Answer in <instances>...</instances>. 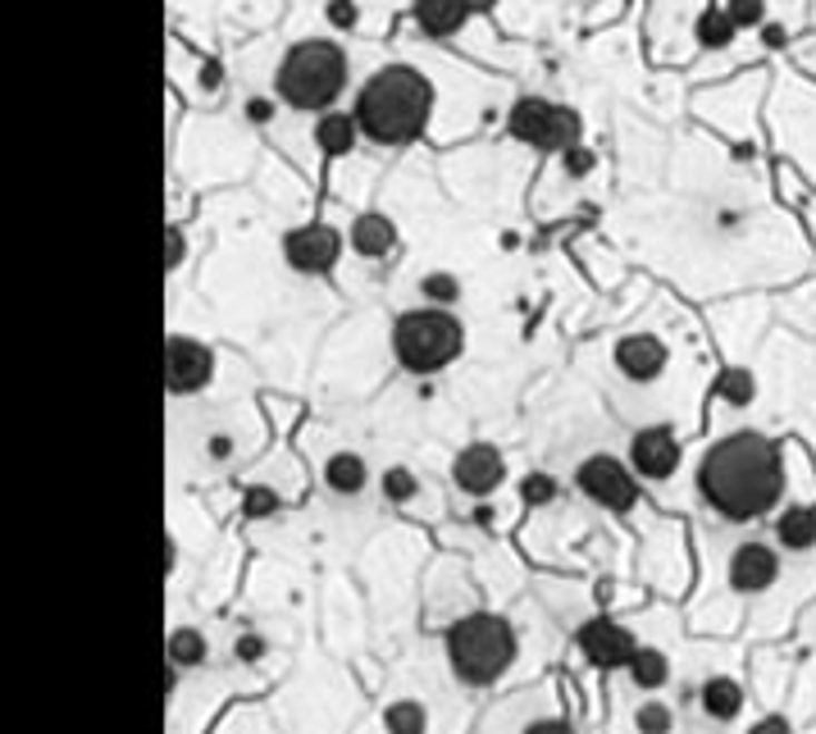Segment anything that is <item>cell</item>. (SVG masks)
Segmentation results:
<instances>
[{"mask_svg":"<svg viewBox=\"0 0 816 734\" xmlns=\"http://www.w3.org/2000/svg\"><path fill=\"white\" fill-rule=\"evenodd\" d=\"M698 493L730 525H748V520L766 516L785 493L780 443L757 433V429L726 433L721 443H711L707 457L698 461Z\"/></svg>","mask_w":816,"mask_h":734,"instance_id":"obj_1","label":"cell"},{"mask_svg":"<svg viewBox=\"0 0 816 734\" xmlns=\"http://www.w3.org/2000/svg\"><path fill=\"white\" fill-rule=\"evenodd\" d=\"M352 115L370 141L411 146L434 115V87L415 65H383L361 82Z\"/></svg>","mask_w":816,"mask_h":734,"instance_id":"obj_2","label":"cell"},{"mask_svg":"<svg viewBox=\"0 0 816 734\" xmlns=\"http://www.w3.org/2000/svg\"><path fill=\"white\" fill-rule=\"evenodd\" d=\"M343 87H347V56L338 41H324V37H306L297 46H287V56L278 60V74H274L278 101H287L293 110L328 115Z\"/></svg>","mask_w":816,"mask_h":734,"instance_id":"obj_3","label":"cell"},{"mask_svg":"<svg viewBox=\"0 0 816 734\" xmlns=\"http://www.w3.org/2000/svg\"><path fill=\"white\" fill-rule=\"evenodd\" d=\"M448 662H452L456 679L470 684V689L498 684L507 675V666L515 662V629L493 611L461 616L448 629Z\"/></svg>","mask_w":816,"mask_h":734,"instance_id":"obj_4","label":"cell"},{"mask_svg":"<svg viewBox=\"0 0 816 734\" xmlns=\"http://www.w3.org/2000/svg\"><path fill=\"white\" fill-rule=\"evenodd\" d=\"M465 348V324L443 306L402 311L393 320V356L411 374H439Z\"/></svg>","mask_w":816,"mask_h":734,"instance_id":"obj_5","label":"cell"},{"mask_svg":"<svg viewBox=\"0 0 816 734\" xmlns=\"http://www.w3.org/2000/svg\"><path fill=\"white\" fill-rule=\"evenodd\" d=\"M507 133L515 141H530L534 151H570L580 146V133H584V119L574 115L570 106H557V101H543V96H520L507 115Z\"/></svg>","mask_w":816,"mask_h":734,"instance_id":"obj_6","label":"cell"},{"mask_svg":"<svg viewBox=\"0 0 816 734\" xmlns=\"http://www.w3.org/2000/svg\"><path fill=\"white\" fill-rule=\"evenodd\" d=\"M574 488H580L584 498H593L598 507L616 511V516L635 511V502H639V479H635V470L626 461L607 457V452H593V457H584L580 466H574Z\"/></svg>","mask_w":816,"mask_h":734,"instance_id":"obj_7","label":"cell"},{"mask_svg":"<svg viewBox=\"0 0 816 734\" xmlns=\"http://www.w3.org/2000/svg\"><path fill=\"white\" fill-rule=\"evenodd\" d=\"M215 379V356L206 342L197 337H183V333H169L165 342V383L174 398H191Z\"/></svg>","mask_w":816,"mask_h":734,"instance_id":"obj_8","label":"cell"},{"mask_svg":"<svg viewBox=\"0 0 816 734\" xmlns=\"http://www.w3.org/2000/svg\"><path fill=\"white\" fill-rule=\"evenodd\" d=\"M343 256V233L333 224H302L283 237V261L297 274H328Z\"/></svg>","mask_w":816,"mask_h":734,"instance_id":"obj_9","label":"cell"},{"mask_svg":"<svg viewBox=\"0 0 816 734\" xmlns=\"http://www.w3.org/2000/svg\"><path fill=\"white\" fill-rule=\"evenodd\" d=\"M574 644H580V653L589 657V666L598 671H616V666H630V657L639 653L635 634L626 625H616L611 616H593L580 625V634H574Z\"/></svg>","mask_w":816,"mask_h":734,"instance_id":"obj_10","label":"cell"},{"mask_svg":"<svg viewBox=\"0 0 816 734\" xmlns=\"http://www.w3.org/2000/svg\"><path fill=\"white\" fill-rule=\"evenodd\" d=\"M680 457H685L680 438H676V429H666V424H648V429H639L630 438V470L639 479H670L680 470Z\"/></svg>","mask_w":816,"mask_h":734,"instance_id":"obj_11","label":"cell"},{"mask_svg":"<svg viewBox=\"0 0 816 734\" xmlns=\"http://www.w3.org/2000/svg\"><path fill=\"white\" fill-rule=\"evenodd\" d=\"M780 579V552L761 538H748V544L735 548L730 557V589L735 594H766Z\"/></svg>","mask_w":816,"mask_h":734,"instance_id":"obj_12","label":"cell"},{"mask_svg":"<svg viewBox=\"0 0 816 734\" xmlns=\"http://www.w3.org/2000/svg\"><path fill=\"white\" fill-rule=\"evenodd\" d=\"M452 479L465 498H489L498 493V483L507 479V466H502V452L493 443H470L456 461H452Z\"/></svg>","mask_w":816,"mask_h":734,"instance_id":"obj_13","label":"cell"},{"mask_svg":"<svg viewBox=\"0 0 816 734\" xmlns=\"http://www.w3.org/2000/svg\"><path fill=\"white\" fill-rule=\"evenodd\" d=\"M666 361H670V352H666V342L657 333H626V337L616 342V370L626 374L630 383L661 379Z\"/></svg>","mask_w":816,"mask_h":734,"instance_id":"obj_14","label":"cell"},{"mask_svg":"<svg viewBox=\"0 0 816 734\" xmlns=\"http://www.w3.org/2000/svg\"><path fill=\"white\" fill-rule=\"evenodd\" d=\"M411 14H415V28L424 37H434V41L456 37L465 28V19H470V10L461 6V0H415Z\"/></svg>","mask_w":816,"mask_h":734,"instance_id":"obj_15","label":"cell"},{"mask_svg":"<svg viewBox=\"0 0 816 734\" xmlns=\"http://www.w3.org/2000/svg\"><path fill=\"white\" fill-rule=\"evenodd\" d=\"M776 544L785 552H812L816 548V507H785L776 516Z\"/></svg>","mask_w":816,"mask_h":734,"instance_id":"obj_16","label":"cell"},{"mask_svg":"<svg viewBox=\"0 0 816 734\" xmlns=\"http://www.w3.org/2000/svg\"><path fill=\"white\" fill-rule=\"evenodd\" d=\"M365 483H370V466H365V457H356V452H333V457L324 461V488H328V493H338V498H356Z\"/></svg>","mask_w":816,"mask_h":734,"instance_id":"obj_17","label":"cell"},{"mask_svg":"<svg viewBox=\"0 0 816 734\" xmlns=\"http://www.w3.org/2000/svg\"><path fill=\"white\" fill-rule=\"evenodd\" d=\"M352 247L361 256H389L397 247V224L389 215H361V219H352Z\"/></svg>","mask_w":816,"mask_h":734,"instance_id":"obj_18","label":"cell"},{"mask_svg":"<svg viewBox=\"0 0 816 734\" xmlns=\"http://www.w3.org/2000/svg\"><path fill=\"white\" fill-rule=\"evenodd\" d=\"M702 712L711 716V721H721V725H730L739 712H744V689H739V679H730V675H711L707 684H702Z\"/></svg>","mask_w":816,"mask_h":734,"instance_id":"obj_19","label":"cell"},{"mask_svg":"<svg viewBox=\"0 0 816 734\" xmlns=\"http://www.w3.org/2000/svg\"><path fill=\"white\" fill-rule=\"evenodd\" d=\"M356 133H361V124H356V115H319L315 119V146L324 156H347L352 146H356Z\"/></svg>","mask_w":816,"mask_h":734,"instance_id":"obj_20","label":"cell"},{"mask_svg":"<svg viewBox=\"0 0 816 734\" xmlns=\"http://www.w3.org/2000/svg\"><path fill=\"white\" fill-rule=\"evenodd\" d=\"M626 671H630V679L639 684L643 694H657L661 684L670 679V662H666V653H661V648H639V653L630 657V666H626Z\"/></svg>","mask_w":816,"mask_h":734,"instance_id":"obj_21","label":"cell"},{"mask_svg":"<svg viewBox=\"0 0 816 734\" xmlns=\"http://www.w3.org/2000/svg\"><path fill=\"white\" fill-rule=\"evenodd\" d=\"M735 19L726 14V6H711V10H702L698 14V23H694V37L707 46V51H726V46L735 41Z\"/></svg>","mask_w":816,"mask_h":734,"instance_id":"obj_22","label":"cell"},{"mask_svg":"<svg viewBox=\"0 0 816 734\" xmlns=\"http://www.w3.org/2000/svg\"><path fill=\"white\" fill-rule=\"evenodd\" d=\"M206 634L201 629H174L169 634V666H201L206 662Z\"/></svg>","mask_w":816,"mask_h":734,"instance_id":"obj_23","label":"cell"},{"mask_svg":"<svg viewBox=\"0 0 816 734\" xmlns=\"http://www.w3.org/2000/svg\"><path fill=\"white\" fill-rule=\"evenodd\" d=\"M420 297H424L429 306H452V302H461V278H456V274H443V270L424 274V278H420Z\"/></svg>","mask_w":816,"mask_h":734,"instance_id":"obj_24","label":"cell"},{"mask_svg":"<svg viewBox=\"0 0 816 734\" xmlns=\"http://www.w3.org/2000/svg\"><path fill=\"white\" fill-rule=\"evenodd\" d=\"M753 393H757V383H753L748 370H726L721 379H716V398H721L726 407H748Z\"/></svg>","mask_w":816,"mask_h":734,"instance_id":"obj_25","label":"cell"},{"mask_svg":"<svg viewBox=\"0 0 816 734\" xmlns=\"http://www.w3.org/2000/svg\"><path fill=\"white\" fill-rule=\"evenodd\" d=\"M383 721H389V734H424V725H429L424 707H420V703H406V698L393 703Z\"/></svg>","mask_w":816,"mask_h":734,"instance_id":"obj_26","label":"cell"},{"mask_svg":"<svg viewBox=\"0 0 816 734\" xmlns=\"http://www.w3.org/2000/svg\"><path fill=\"white\" fill-rule=\"evenodd\" d=\"M415 493H420V483H415V474H411L406 466H389V470H383V498H389V502L402 507V502H411Z\"/></svg>","mask_w":816,"mask_h":734,"instance_id":"obj_27","label":"cell"},{"mask_svg":"<svg viewBox=\"0 0 816 734\" xmlns=\"http://www.w3.org/2000/svg\"><path fill=\"white\" fill-rule=\"evenodd\" d=\"M670 725H676V716H670L666 703H657V698L639 703V712H635V730L639 734H670Z\"/></svg>","mask_w":816,"mask_h":734,"instance_id":"obj_28","label":"cell"},{"mask_svg":"<svg viewBox=\"0 0 816 734\" xmlns=\"http://www.w3.org/2000/svg\"><path fill=\"white\" fill-rule=\"evenodd\" d=\"M520 498L530 502V507H548V502L557 498V479H552V474H539V470L524 474V479H520Z\"/></svg>","mask_w":816,"mask_h":734,"instance_id":"obj_29","label":"cell"},{"mask_svg":"<svg viewBox=\"0 0 816 734\" xmlns=\"http://www.w3.org/2000/svg\"><path fill=\"white\" fill-rule=\"evenodd\" d=\"M726 14L735 28H761L766 23V0H726Z\"/></svg>","mask_w":816,"mask_h":734,"instance_id":"obj_30","label":"cell"},{"mask_svg":"<svg viewBox=\"0 0 816 734\" xmlns=\"http://www.w3.org/2000/svg\"><path fill=\"white\" fill-rule=\"evenodd\" d=\"M243 511H247L252 520H265V516L278 511V493H269V488H252L247 502H243Z\"/></svg>","mask_w":816,"mask_h":734,"instance_id":"obj_31","label":"cell"},{"mask_svg":"<svg viewBox=\"0 0 816 734\" xmlns=\"http://www.w3.org/2000/svg\"><path fill=\"white\" fill-rule=\"evenodd\" d=\"M233 657H237V662H247V666H252V662H260V657H265V639H260V634H252V629H247V634H237Z\"/></svg>","mask_w":816,"mask_h":734,"instance_id":"obj_32","label":"cell"},{"mask_svg":"<svg viewBox=\"0 0 816 734\" xmlns=\"http://www.w3.org/2000/svg\"><path fill=\"white\" fill-rule=\"evenodd\" d=\"M356 19H361L356 0H328V23L333 28H356Z\"/></svg>","mask_w":816,"mask_h":734,"instance_id":"obj_33","label":"cell"},{"mask_svg":"<svg viewBox=\"0 0 816 734\" xmlns=\"http://www.w3.org/2000/svg\"><path fill=\"white\" fill-rule=\"evenodd\" d=\"M520 734H574V725H570V721H561V716H543V721H530Z\"/></svg>","mask_w":816,"mask_h":734,"instance_id":"obj_34","label":"cell"},{"mask_svg":"<svg viewBox=\"0 0 816 734\" xmlns=\"http://www.w3.org/2000/svg\"><path fill=\"white\" fill-rule=\"evenodd\" d=\"M566 169H570L574 178H584V174L593 169V151H584V146H570V151H566Z\"/></svg>","mask_w":816,"mask_h":734,"instance_id":"obj_35","label":"cell"},{"mask_svg":"<svg viewBox=\"0 0 816 734\" xmlns=\"http://www.w3.org/2000/svg\"><path fill=\"white\" fill-rule=\"evenodd\" d=\"M178 261H183V233L169 228L165 233V270H178Z\"/></svg>","mask_w":816,"mask_h":734,"instance_id":"obj_36","label":"cell"},{"mask_svg":"<svg viewBox=\"0 0 816 734\" xmlns=\"http://www.w3.org/2000/svg\"><path fill=\"white\" fill-rule=\"evenodd\" d=\"M247 119H252V124H269V119H274V101H265V96L247 101Z\"/></svg>","mask_w":816,"mask_h":734,"instance_id":"obj_37","label":"cell"},{"mask_svg":"<svg viewBox=\"0 0 816 734\" xmlns=\"http://www.w3.org/2000/svg\"><path fill=\"white\" fill-rule=\"evenodd\" d=\"M748 734H789V721H785V716H761Z\"/></svg>","mask_w":816,"mask_h":734,"instance_id":"obj_38","label":"cell"},{"mask_svg":"<svg viewBox=\"0 0 816 734\" xmlns=\"http://www.w3.org/2000/svg\"><path fill=\"white\" fill-rule=\"evenodd\" d=\"M206 452H210V461H228V457H233V438H228V433L210 438V443H206Z\"/></svg>","mask_w":816,"mask_h":734,"instance_id":"obj_39","label":"cell"},{"mask_svg":"<svg viewBox=\"0 0 816 734\" xmlns=\"http://www.w3.org/2000/svg\"><path fill=\"white\" fill-rule=\"evenodd\" d=\"M761 41H766V46H771V51H780V46L789 41V32H785L780 23H761Z\"/></svg>","mask_w":816,"mask_h":734,"instance_id":"obj_40","label":"cell"},{"mask_svg":"<svg viewBox=\"0 0 816 734\" xmlns=\"http://www.w3.org/2000/svg\"><path fill=\"white\" fill-rule=\"evenodd\" d=\"M461 6H465L470 14H493V10H498V0H461Z\"/></svg>","mask_w":816,"mask_h":734,"instance_id":"obj_41","label":"cell"}]
</instances>
